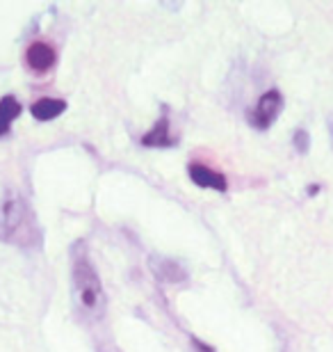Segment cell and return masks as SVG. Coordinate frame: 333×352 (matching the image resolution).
Returning a JSON list of instances; mask_svg holds the SVG:
<instances>
[{"mask_svg": "<svg viewBox=\"0 0 333 352\" xmlns=\"http://www.w3.org/2000/svg\"><path fill=\"white\" fill-rule=\"evenodd\" d=\"M0 241L19 248H34L41 241L32 208L21 195H7L0 204Z\"/></svg>", "mask_w": 333, "mask_h": 352, "instance_id": "cell-1", "label": "cell"}, {"mask_svg": "<svg viewBox=\"0 0 333 352\" xmlns=\"http://www.w3.org/2000/svg\"><path fill=\"white\" fill-rule=\"evenodd\" d=\"M73 286L80 305L87 311H98L103 307V288L96 277V270L89 265L87 256H78L73 261Z\"/></svg>", "mask_w": 333, "mask_h": 352, "instance_id": "cell-2", "label": "cell"}, {"mask_svg": "<svg viewBox=\"0 0 333 352\" xmlns=\"http://www.w3.org/2000/svg\"><path fill=\"white\" fill-rule=\"evenodd\" d=\"M281 108H283L281 91L279 89H267L265 94L258 98V103L249 110V115H246V117H249V124L253 126V129L265 131L276 122Z\"/></svg>", "mask_w": 333, "mask_h": 352, "instance_id": "cell-3", "label": "cell"}, {"mask_svg": "<svg viewBox=\"0 0 333 352\" xmlns=\"http://www.w3.org/2000/svg\"><path fill=\"white\" fill-rule=\"evenodd\" d=\"M25 60H27V65H30V69L44 74V72H51V69L55 67L58 55H55L53 48L48 44H44V41H34V44L27 48Z\"/></svg>", "mask_w": 333, "mask_h": 352, "instance_id": "cell-4", "label": "cell"}, {"mask_svg": "<svg viewBox=\"0 0 333 352\" xmlns=\"http://www.w3.org/2000/svg\"><path fill=\"white\" fill-rule=\"evenodd\" d=\"M190 179L199 188H212V190H219V192L226 190V176L219 172H212L210 167H205L201 163L190 165Z\"/></svg>", "mask_w": 333, "mask_h": 352, "instance_id": "cell-5", "label": "cell"}, {"mask_svg": "<svg viewBox=\"0 0 333 352\" xmlns=\"http://www.w3.org/2000/svg\"><path fill=\"white\" fill-rule=\"evenodd\" d=\"M151 270L160 281H169V284L185 279V270L176 261H172V258H151Z\"/></svg>", "mask_w": 333, "mask_h": 352, "instance_id": "cell-6", "label": "cell"}, {"mask_svg": "<svg viewBox=\"0 0 333 352\" xmlns=\"http://www.w3.org/2000/svg\"><path fill=\"white\" fill-rule=\"evenodd\" d=\"M141 144L144 146H160V149L162 146H174L176 144V140L169 138V117L167 115H162L158 122H155L153 129L141 138Z\"/></svg>", "mask_w": 333, "mask_h": 352, "instance_id": "cell-7", "label": "cell"}, {"mask_svg": "<svg viewBox=\"0 0 333 352\" xmlns=\"http://www.w3.org/2000/svg\"><path fill=\"white\" fill-rule=\"evenodd\" d=\"M32 117L39 122H51V119L60 117L67 110V103L62 98H39L37 103H32Z\"/></svg>", "mask_w": 333, "mask_h": 352, "instance_id": "cell-8", "label": "cell"}, {"mask_svg": "<svg viewBox=\"0 0 333 352\" xmlns=\"http://www.w3.org/2000/svg\"><path fill=\"white\" fill-rule=\"evenodd\" d=\"M21 110L23 108H21V103L12 94L0 98V135H5L10 131L12 122L21 115Z\"/></svg>", "mask_w": 333, "mask_h": 352, "instance_id": "cell-9", "label": "cell"}, {"mask_svg": "<svg viewBox=\"0 0 333 352\" xmlns=\"http://www.w3.org/2000/svg\"><path fill=\"white\" fill-rule=\"evenodd\" d=\"M292 142H295V146H297V149H299L301 153H306V151H308V133H306V131H297Z\"/></svg>", "mask_w": 333, "mask_h": 352, "instance_id": "cell-10", "label": "cell"}, {"mask_svg": "<svg viewBox=\"0 0 333 352\" xmlns=\"http://www.w3.org/2000/svg\"><path fill=\"white\" fill-rule=\"evenodd\" d=\"M194 343H196V346H199V350H201V352H212L208 346H203V343H199V341H194Z\"/></svg>", "mask_w": 333, "mask_h": 352, "instance_id": "cell-11", "label": "cell"}]
</instances>
